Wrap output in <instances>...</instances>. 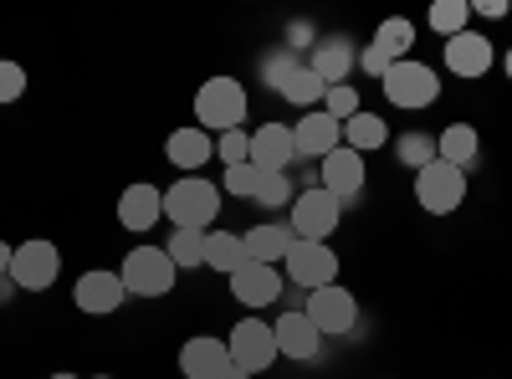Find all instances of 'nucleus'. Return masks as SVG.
<instances>
[{
  "label": "nucleus",
  "mask_w": 512,
  "mask_h": 379,
  "mask_svg": "<svg viewBox=\"0 0 512 379\" xmlns=\"http://www.w3.org/2000/svg\"><path fill=\"white\" fill-rule=\"evenodd\" d=\"M256 205H267V210H282V205H292L297 200V190H292V180L287 175H262V185H256V195H251Z\"/></svg>",
  "instance_id": "32"
},
{
  "label": "nucleus",
  "mask_w": 512,
  "mask_h": 379,
  "mask_svg": "<svg viewBox=\"0 0 512 379\" xmlns=\"http://www.w3.org/2000/svg\"><path fill=\"white\" fill-rule=\"evenodd\" d=\"M282 277H287V287L318 292V287L338 282V251L323 246V241H292L287 262H282Z\"/></svg>",
  "instance_id": "8"
},
{
  "label": "nucleus",
  "mask_w": 512,
  "mask_h": 379,
  "mask_svg": "<svg viewBox=\"0 0 512 379\" xmlns=\"http://www.w3.org/2000/svg\"><path fill=\"white\" fill-rule=\"evenodd\" d=\"M180 374H185V379H231V349H226V339H210V333H200V339H185V349H180Z\"/></svg>",
  "instance_id": "15"
},
{
  "label": "nucleus",
  "mask_w": 512,
  "mask_h": 379,
  "mask_svg": "<svg viewBox=\"0 0 512 379\" xmlns=\"http://www.w3.org/2000/svg\"><path fill=\"white\" fill-rule=\"evenodd\" d=\"M359 67V52L349 36H328V41H313V57H308V72L323 82V88H338L349 82V72Z\"/></svg>",
  "instance_id": "17"
},
{
  "label": "nucleus",
  "mask_w": 512,
  "mask_h": 379,
  "mask_svg": "<svg viewBox=\"0 0 512 379\" xmlns=\"http://www.w3.org/2000/svg\"><path fill=\"white\" fill-rule=\"evenodd\" d=\"M262 175H267V170H256L251 159H246V164H231V170L221 175V195H241V200H251L256 185H262Z\"/></svg>",
  "instance_id": "30"
},
{
  "label": "nucleus",
  "mask_w": 512,
  "mask_h": 379,
  "mask_svg": "<svg viewBox=\"0 0 512 379\" xmlns=\"http://www.w3.org/2000/svg\"><path fill=\"white\" fill-rule=\"evenodd\" d=\"M164 251H169V262H175L180 272L185 267H205V231H175Z\"/></svg>",
  "instance_id": "29"
},
{
  "label": "nucleus",
  "mask_w": 512,
  "mask_h": 379,
  "mask_svg": "<svg viewBox=\"0 0 512 379\" xmlns=\"http://www.w3.org/2000/svg\"><path fill=\"white\" fill-rule=\"evenodd\" d=\"M472 11H477V16H492V21H497V16H507V0H477Z\"/></svg>",
  "instance_id": "38"
},
{
  "label": "nucleus",
  "mask_w": 512,
  "mask_h": 379,
  "mask_svg": "<svg viewBox=\"0 0 512 379\" xmlns=\"http://www.w3.org/2000/svg\"><path fill=\"white\" fill-rule=\"evenodd\" d=\"M210 154H216V144H210V134L200 129V123L175 129V134L164 139V159L175 164L180 175H200V164H210Z\"/></svg>",
  "instance_id": "23"
},
{
  "label": "nucleus",
  "mask_w": 512,
  "mask_h": 379,
  "mask_svg": "<svg viewBox=\"0 0 512 379\" xmlns=\"http://www.w3.org/2000/svg\"><path fill=\"white\" fill-rule=\"evenodd\" d=\"M323 113H328V118H338V123H349V118L359 113V93L349 88V82H338V88H328V93H323Z\"/></svg>",
  "instance_id": "33"
},
{
  "label": "nucleus",
  "mask_w": 512,
  "mask_h": 379,
  "mask_svg": "<svg viewBox=\"0 0 512 379\" xmlns=\"http://www.w3.org/2000/svg\"><path fill=\"white\" fill-rule=\"evenodd\" d=\"M52 379H77V374H52Z\"/></svg>",
  "instance_id": "41"
},
{
  "label": "nucleus",
  "mask_w": 512,
  "mask_h": 379,
  "mask_svg": "<svg viewBox=\"0 0 512 379\" xmlns=\"http://www.w3.org/2000/svg\"><path fill=\"white\" fill-rule=\"evenodd\" d=\"M277 93H282L287 103H297V108H308V113H313V108H323V93H328V88H323V82L308 72V62H303V67H297V72L282 82Z\"/></svg>",
  "instance_id": "28"
},
{
  "label": "nucleus",
  "mask_w": 512,
  "mask_h": 379,
  "mask_svg": "<svg viewBox=\"0 0 512 379\" xmlns=\"http://www.w3.org/2000/svg\"><path fill=\"white\" fill-rule=\"evenodd\" d=\"M308 36H313V26H308V21H297V26L287 31V47H292V52H297V47H313Z\"/></svg>",
  "instance_id": "37"
},
{
  "label": "nucleus",
  "mask_w": 512,
  "mask_h": 379,
  "mask_svg": "<svg viewBox=\"0 0 512 379\" xmlns=\"http://www.w3.org/2000/svg\"><path fill=\"white\" fill-rule=\"evenodd\" d=\"M118 277H123V287H128V298H164V292L175 287L180 267L169 262L164 246H134V251L123 257Z\"/></svg>",
  "instance_id": "4"
},
{
  "label": "nucleus",
  "mask_w": 512,
  "mask_h": 379,
  "mask_svg": "<svg viewBox=\"0 0 512 379\" xmlns=\"http://www.w3.org/2000/svg\"><path fill=\"white\" fill-rule=\"evenodd\" d=\"M123 298H128V287H123V277H118V272H108V267L82 272V277H77V287H72V303H77L82 313H93V318L118 313V308H123Z\"/></svg>",
  "instance_id": "12"
},
{
  "label": "nucleus",
  "mask_w": 512,
  "mask_h": 379,
  "mask_svg": "<svg viewBox=\"0 0 512 379\" xmlns=\"http://www.w3.org/2000/svg\"><path fill=\"white\" fill-rule=\"evenodd\" d=\"M384 139H390V123H384L379 113H354L349 123H344V149H354V154H369V149H384Z\"/></svg>",
  "instance_id": "26"
},
{
  "label": "nucleus",
  "mask_w": 512,
  "mask_h": 379,
  "mask_svg": "<svg viewBox=\"0 0 512 379\" xmlns=\"http://www.w3.org/2000/svg\"><path fill=\"white\" fill-rule=\"evenodd\" d=\"M26 93V67L21 62H0V103H16Z\"/></svg>",
  "instance_id": "36"
},
{
  "label": "nucleus",
  "mask_w": 512,
  "mask_h": 379,
  "mask_svg": "<svg viewBox=\"0 0 512 379\" xmlns=\"http://www.w3.org/2000/svg\"><path fill=\"white\" fill-rule=\"evenodd\" d=\"M466 21H472V6H466V0H436L431 16H425V26H431L436 36H446V41L461 36V31H472Z\"/></svg>",
  "instance_id": "27"
},
{
  "label": "nucleus",
  "mask_w": 512,
  "mask_h": 379,
  "mask_svg": "<svg viewBox=\"0 0 512 379\" xmlns=\"http://www.w3.org/2000/svg\"><path fill=\"white\" fill-rule=\"evenodd\" d=\"M477 154H482V134L472 129V123H451V129L436 134V159L456 164V170H472Z\"/></svg>",
  "instance_id": "24"
},
{
  "label": "nucleus",
  "mask_w": 512,
  "mask_h": 379,
  "mask_svg": "<svg viewBox=\"0 0 512 379\" xmlns=\"http://www.w3.org/2000/svg\"><path fill=\"white\" fill-rule=\"evenodd\" d=\"M379 88H384V98H390L395 108H431L441 98V77H436V67L405 57V62H395L390 72L379 77Z\"/></svg>",
  "instance_id": "7"
},
{
  "label": "nucleus",
  "mask_w": 512,
  "mask_h": 379,
  "mask_svg": "<svg viewBox=\"0 0 512 379\" xmlns=\"http://www.w3.org/2000/svg\"><path fill=\"white\" fill-rule=\"evenodd\" d=\"M292 139H297V159H328L338 144H344V123L328 118L323 108H313V113L297 118Z\"/></svg>",
  "instance_id": "16"
},
{
  "label": "nucleus",
  "mask_w": 512,
  "mask_h": 379,
  "mask_svg": "<svg viewBox=\"0 0 512 379\" xmlns=\"http://www.w3.org/2000/svg\"><path fill=\"white\" fill-rule=\"evenodd\" d=\"M492 62H497V52H492V41L482 31H461V36L446 41V67L456 77H487Z\"/></svg>",
  "instance_id": "20"
},
{
  "label": "nucleus",
  "mask_w": 512,
  "mask_h": 379,
  "mask_svg": "<svg viewBox=\"0 0 512 379\" xmlns=\"http://www.w3.org/2000/svg\"><path fill=\"white\" fill-rule=\"evenodd\" d=\"M57 272H62V251L52 246V241H21L16 246V257H11V282L21 287V292H47L52 282H57Z\"/></svg>",
  "instance_id": "11"
},
{
  "label": "nucleus",
  "mask_w": 512,
  "mask_h": 379,
  "mask_svg": "<svg viewBox=\"0 0 512 379\" xmlns=\"http://www.w3.org/2000/svg\"><path fill=\"white\" fill-rule=\"evenodd\" d=\"M205 267H216V272H241L246 267V241H241V231H205Z\"/></svg>",
  "instance_id": "25"
},
{
  "label": "nucleus",
  "mask_w": 512,
  "mask_h": 379,
  "mask_svg": "<svg viewBox=\"0 0 512 379\" xmlns=\"http://www.w3.org/2000/svg\"><path fill=\"white\" fill-rule=\"evenodd\" d=\"M303 313L313 318V328L323 333V339H344V333H354V323H359V303H354V292H349V287H338V282H328V287L308 292Z\"/></svg>",
  "instance_id": "9"
},
{
  "label": "nucleus",
  "mask_w": 512,
  "mask_h": 379,
  "mask_svg": "<svg viewBox=\"0 0 512 379\" xmlns=\"http://www.w3.org/2000/svg\"><path fill=\"white\" fill-rule=\"evenodd\" d=\"M226 349H231V369H241V374H267L282 354H277V333H272V323H262V318H241L231 333H226Z\"/></svg>",
  "instance_id": "6"
},
{
  "label": "nucleus",
  "mask_w": 512,
  "mask_h": 379,
  "mask_svg": "<svg viewBox=\"0 0 512 379\" xmlns=\"http://www.w3.org/2000/svg\"><path fill=\"white\" fill-rule=\"evenodd\" d=\"M98 379H108V374H98Z\"/></svg>",
  "instance_id": "42"
},
{
  "label": "nucleus",
  "mask_w": 512,
  "mask_h": 379,
  "mask_svg": "<svg viewBox=\"0 0 512 379\" xmlns=\"http://www.w3.org/2000/svg\"><path fill=\"white\" fill-rule=\"evenodd\" d=\"M216 159L226 164V170H231V164H246V159H251V134H246V129L221 134V139H216Z\"/></svg>",
  "instance_id": "35"
},
{
  "label": "nucleus",
  "mask_w": 512,
  "mask_h": 379,
  "mask_svg": "<svg viewBox=\"0 0 512 379\" xmlns=\"http://www.w3.org/2000/svg\"><path fill=\"white\" fill-rule=\"evenodd\" d=\"M410 47H415V21H410V16H390V21H379L374 41L359 52V67H364L369 77H384L395 62L410 57Z\"/></svg>",
  "instance_id": "10"
},
{
  "label": "nucleus",
  "mask_w": 512,
  "mask_h": 379,
  "mask_svg": "<svg viewBox=\"0 0 512 379\" xmlns=\"http://www.w3.org/2000/svg\"><path fill=\"white\" fill-rule=\"evenodd\" d=\"M318 185L328 190V195H338V200H354L359 190H364V154H354V149H344L338 144L323 164H318Z\"/></svg>",
  "instance_id": "18"
},
{
  "label": "nucleus",
  "mask_w": 512,
  "mask_h": 379,
  "mask_svg": "<svg viewBox=\"0 0 512 379\" xmlns=\"http://www.w3.org/2000/svg\"><path fill=\"white\" fill-rule=\"evenodd\" d=\"M297 67H303V62H297V52H292V47H277V52H267V57H262V77L272 82V88H282V82H287Z\"/></svg>",
  "instance_id": "34"
},
{
  "label": "nucleus",
  "mask_w": 512,
  "mask_h": 379,
  "mask_svg": "<svg viewBox=\"0 0 512 379\" xmlns=\"http://www.w3.org/2000/svg\"><path fill=\"white\" fill-rule=\"evenodd\" d=\"M195 123L205 134H231L246 123V88L236 77H210L200 82V93H195Z\"/></svg>",
  "instance_id": "2"
},
{
  "label": "nucleus",
  "mask_w": 512,
  "mask_h": 379,
  "mask_svg": "<svg viewBox=\"0 0 512 379\" xmlns=\"http://www.w3.org/2000/svg\"><path fill=\"white\" fill-rule=\"evenodd\" d=\"M231 292H236L241 308H272L282 292H287V277H282V267L246 262L241 272H231Z\"/></svg>",
  "instance_id": "13"
},
{
  "label": "nucleus",
  "mask_w": 512,
  "mask_h": 379,
  "mask_svg": "<svg viewBox=\"0 0 512 379\" xmlns=\"http://www.w3.org/2000/svg\"><path fill=\"white\" fill-rule=\"evenodd\" d=\"M344 200L338 195H328L323 185H308V190H297V200L287 205V226H292V236L297 241H328L333 231H338V221H344Z\"/></svg>",
  "instance_id": "3"
},
{
  "label": "nucleus",
  "mask_w": 512,
  "mask_h": 379,
  "mask_svg": "<svg viewBox=\"0 0 512 379\" xmlns=\"http://www.w3.org/2000/svg\"><path fill=\"white\" fill-rule=\"evenodd\" d=\"M154 221H164V190L149 180H134L118 195V226L123 231H149Z\"/></svg>",
  "instance_id": "19"
},
{
  "label": "nucleus",
  "mask_w": 512,
  "mask_h": 379,
  "mask_svg": "<svg viewBox=\"0 0 512 379\" xmlns=\"http://www.w3.org/2000/svg\"><path fill=\"white\" fill-rule=\"evenodd\" d=\"M395 154H400V164H410V170H425V164L436 159V139L431 134H405V139H395Z\"/></svg>",
  "instance_id": "31"
},
{
  "label": "nucleus",
  "mask_w": 512,
  "mask_h": 379,
  "mask_svg": "<svg viewBox=\"0 0 512 379\" xmlns=\"http://www.w3.org/2000/svg\"><path fill=\"white\" fill-rule=\"evenodd\" d=\"M272 333H277V354H287V359H318V349H323V333L313 328V318L303 308L282 313L272 323Z\"/></svg>",
  "instance_id": "22"
},
{
  "label": "nucleus",
  "mask_w": 512,
  "mask_h": 379,
  "mask_svg": "<svg viewBox=\"0 0 512 379\" xmlns=\"http://www.w3.org/2000/svg\"><path fill=\"white\" fill-rule=\"evenodd\" d=\"M241 241H246V262H262V267H282L297 236H292V226H287V221H262V226L241 231Z\"/></svg>",
  "instance_id": "21"
},
{
  "label": "nucleus",
  "mask_w": 512,
  "mask_h": 379,
  "mask_svg": "<svg viewBox=\"0 0 512 379\" xmlns=\"http://www.w3.org/2000/svg\"><path fill=\"white\" fill-rule=\"evenodd\" d=\"M502 72H507V77H512V52H507V57H502Z\"/></svg>",
  "instance_id": "40"
},
{
  "label": "nucleus",
  "mask_w": 512,
  "mask_h": 379,
  "mask_svg": "<svg viewBox=\"0 0 512 379\" xmlns=\"http://www.w3.org/2000/svg\"><path fill=\"white\" fill-rule=\"evenodd\" d=\"M415 200L425 216H451V210L466 205V170L446 159H431L425 170H415Z\"/></svg>",
  "instance_id": "5"
},
{
  "label": "nucleus",
  "mask_w": 512,
  "mask_h": 379,
  "mask_svg": "<svg viewBox=\"0 0 512 379\" xmlns=\"http://www.w3.org/2000/svg\"><path fill=\"white\" fill-rule=\"evenodd\" d=\"M11 257H16V251H11L6 241H0V277H11Z\"/></svg>",
  "instance_id": "39"
},
{
  "label": "nucleus",
  "mask_w": 512,
  "mask_h": 379,
  "mask_svg": "<svg viewBox=\"0 0 512 379\" xmlns=\"http://www.w3.org/2000/svg\"><path fill=\"white\" fill-rule=\"evenodd\" d=\"M221 185L205 180V175H180L175 185L164 190V216L175 221V231H210L216 226V210H221Z\"/></svg>",
  "instance_id": "1"
},
{
  "label": "nucleus",
  "mask_w": 512,
  "mask_h": 379,
  "mask_svg": "<svg viewBox=\"0 0 512 379\" xmlns=\"http://www.w3.org/2000/svg\"><path fill=\"white\" fill-rule=\"evenodd\" d=\"M297 159V139H292V123H256L251 134V164L267 175H287V164Z\"/></svg>",
  "instance_id": "14"
}]
</instances>
